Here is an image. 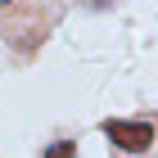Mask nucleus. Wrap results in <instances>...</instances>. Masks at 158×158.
Masks as SVG:
<instances>
[{
    "label": "nucleus",
    "mask_w": 158,
    "mask_h": 158,
    "mask_svg": "<svg viewBox=\"0 0 158 158\" xmlns=\"http://www.w3.org/2000/svg\"><path fill=\"white\" fill-rule=\"evenodd\" d=\"M99 131L109 135V145L122 149V154H145L154 145V122H145V118H109Z\"/></svg>",
    "instance_id": "obj_1"
},
{
    "label": "nucleus",
    "mask_w": 158,
    "mask_h": 158,
    "mask_svg": "<svg viewBox=\"0 0 158 158\" xmlns=\"http://www.w3.org/2000/svg\"><path fill=\"white\" fill-rule=\"evenodd\" d=\"M41 158H77V140H54V145H45Z\"/></svg>",
    "instance_id": "obj_2"
}]
</instances>
